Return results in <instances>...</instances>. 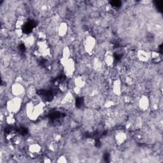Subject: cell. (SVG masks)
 <instances>
[{
	"label": "cell",
	"mask_w": 163,
	"mask_h": 163,
	"mask_svg": "<svg viewBox=\"0 0 163 163\" xmlns=\"http://www.w3.org/2000/svg\"><path fill=\"white\" fill-rule=\"evenodd\" d=\"M61 65H62L66 75L69 77L72 76L75 70V62L72 58H69L67 60L61 61Z\"/></svg>",
	"instance_id": "2"
},
{
	"label": "cell",
	"mask_w": 163,
	"mask_h": 163,
	"mask_svg": "<svg viewBox=\"0 0 163 163\" xmlns=\"http://www.w3.org/2000/svg\"><path fill=\"white\" fill-rule=\"evenodd\" d=\"M150 106L149 99L147 96H142L138 101V107L142 111H146Z\"/></svg>",
	"instance_id": "5"
},
{
	"label": "cell",
	"mask_w": 163,
	"mask_h": 163,
	"mask_svg": "<svg viewBox=\"0 0 163 163\" xmlns=\"http://www.w3.org/2000/svg\"><path fill=\"white\" fill-rule=\"evenodd\" d=\"M127 138L126 134L122 131L118 132L115 135V140L118 145H122L124 144Z\"/></svg>",
	"instance_id": "9"
},
{
	"label": "cell",
	"mask_w": 163,
	"mask_h": 163,
	"mask_svg": "<svg viewBox=\"0 0 163 163\" xmlns=\"http://www.w3.org/2000/svg\"><path fill=\"white\" fill-rule=\"evenodd\" d=\"M26 22V18L23 16H20L18 18V19L16 21V26L17 30H20L22 27L24 25Z\"/></svg>",
	"instance_id": "14"
},
{
	"label": "cell",
	"mask_w": 163,
	"mask_h": 163,
	"mask_svg": "<svg viewBox=\"0 0 163 163\" xmlns=\"http://www.w3.org/2000/svg\"><path fill=\"white\" fill-rule=\"evenodd\" d=\"M41 151V146L38 144H33L29 147V151L33 154H38Z\"/></svg>",
	"instance_id": "10"
},
{
	"label": "cell",
	"mask_w": 163,
	"mask_h": 163,
	"mask_svg": "<svg viewBox=\"0 0 163 163\" xmlns=\"http://www.w3.org/2000/svg\"><path fill=\"white\" fill-rule=\"evenodd\" d=\"M58 162H67V160H66V159L65 157L61 156V157H60L59 158Z\"/></svg>",
	"instance_id": "17"
},
{
	"label": "cell",
	"mask_w": 163,
	"mask_h": 163,
	"mask_svg": "<svg viewBox=\"0 0 163 163\" xmlns=\"http://www.w3.org/2000/svg\"><path fill=\"white\" fill-rule=\"evenodd\" d=\"M75 87L82 89L86 85V82L82 76H78L75 79Z\"/></svg>",
	"instance_id": "13"
},
{
	"label": "cell",
	"mask_w": 163,
	"mask_h": 163,
	"mask_svg": "<svg viewBox=\"0 0 163 163\" xmlns=\"http://www.w3.org/2000/svg\"><path fill=\"white\" fill-rule=\"evenodd\" d=\"M137 58L138 60L141 62H146L149 61L151 58V53L148 52L144 50H140L137 52Z\"/></svg>",
	"instance_id": "6"
},
{
	"label": "cell",
	"mask_w": 163,
	"mask_h": 163,
	"mask_svg": "<svg viewBox=\"0 0 163 163\" xmlns=\"http://www.w3.org/2000/svg\"><path fill=\"white\" fill-rule=\"evenodd\" d=\"M105 61L106 64H107V65L108 66H111L112 65H113L114 59H113V54L110 52H108L105 54Z\"/></svg>",
	"instance_id": "12"
},
{
	"label": "cell",
	"mask_w": 163,
	"mask_h": 163,
	"mask_svg": "<svg viewBox=\"0 0 163 163\" xmlns=\"http://www.w3.org/2000/svg\"><path fill=\"white\" fill-rule=\"evenodd\" d=\"M71 58V51L68 47H64L62 51V58L61 61L67 60Z\"/></svg>",
	"instance_id": "11"
},
{
	"label": "cell",
	"mask_w": 163,
	"mask_h": 163,
	"mask_svg": "<svg viewBox=\"0 0 163 163\" xmlns=\"http://www.w3.org/2000/svg\"><path fill=\"white\" fill-rule=\"evenodd\" d=\"M22 105V99L13 97L6 103V109L11 114H15L19 112Z\"/></svg>",
	"instance_id": "1"
},
{
	"label": "cell",
	"mask_w": 163,
	"mask_h": 163,
	"mask_svg": "<svg viewBox=\"0 0 163 163\" xmlns=\"http://www.w3.org/2000/svg\"><path fill=\"white\" fill-rule=\"evenodd\" d=\"M12 93L14 97H21L23 94L26 93V89L23 86L22 83L19 82H16L12 85Z\"/></svg>",
	"instance_id": "4"
},
{
	"label": "cell",
	"mask_w": 163,
	"mask_h": 163,
	"mask_svg": "<svg viewBox=\"0 0 163 163\" xmlns=\"http://www.w3.org/2000/svg\"><path fill=\"white\" fill-rule=\"evenodd\" d=\"M113 92L115 95L119 96L122 93V83L119 79H116L113 82Z\"/></svg>",
	"instance_id": "7"
},
{
	"label": "cell",
	"mask_w": 163,
	"mask_h": 163,
	"mask_svg": "<svg viewBox=\"0 0 163 163\" xmlns=\"http://www.w3.org/2000/svg\"><path fill=\"white\" fill-rule=\"evenodd\" d=\"M68 30V26L66 23H61L58 27V33L61 37H65Z\"/></svg>",
	"instance_id": "8"
},
{
	"label": "cell",
	"mask_w": 163,
	"mask_h": 163,
	"mask_svg": "<svg viewBox=\"0 0 163 163\" xmlns=\"http://www.w3.org/2000/svg\"><path fill=\"white\" fill-rule=\"evenodd\" d=\"M35 91H36V90H35L34 87H33V86H31L29 88V89L27 90V94L29 95L30 96H31V97H33L34 96V95L36 94V93H35Z\"/></svg>",
	"instance_id": "16"
},
{
	"label": "cell",
	"mask_w": 163,
	"mask_h": 163,
	"mask_svg": "<svg viewBox=\"0 0 163 163\" xmlns=\"http://www.w3.org/2000/svg\"><path fill=\"white\" fill-rule=\"evenodd\" d=\"M24 44L27 47H31L34 44V38L33 36H28L24 39Z\"/></svg>",
	"instance_id": "15"
},
{
	"label": "cell",
	"mask_w": 163,
	"mask_h": 163,
	"mask_svg": "<svg viewBox=\"0 0 163 163\" xmlns=\"http://www.w3.org/2000/svg\"><path fill=\"white\" fill-rule=\"evenodd\" d=\"M96 45V41L93 37H87L84 41V48L89 54H93Z\"/></svg>",
	"instance_id": "3"
}]
</instances>
